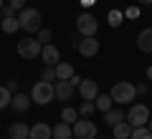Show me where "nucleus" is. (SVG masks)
Masks as SVG:
<instances>
[{"label": "nucleus", "mask_w": 152, "mask_h": 139, "mask_svg": "<svg viewBox=\"0 0 152 139\" xmlns=\"http://www.w3.org/2000/svg\"><path fill=\"white\" fill-rule=\"evenodd\" d=\"M8 134H10V139H28V134H31V127H26L23 122H15L10 129H8Z\"/></svg>", "instance_id": "f3484780"}, {"label": "nucleus", "mask_w": 152, "mask_h": 139, "mask_svg": "<svg viewBox=\"0 0 152 139\" xmlns=\"http://www.w3.org/2000/svg\"><path fill=\"white\" fill-rule=\"evenodd\" d=\"M41 48H43V43L38 41V38H23V41H18V56L26 61H36L41 58Z\"/></svg>", "instance_id": "20e7f679"}, {"label": "nucleus", "mask_w": 152, "mask_h": 139, "mask_svg": "<svg viewBox=\"0 0 152 139\" xmlns=\"http://www.w3.org/2000/svg\"><path fill=\"white\" fill-rule=\"evenodd\" d=\"M74 134H71V124H66V122H58L53 127V139H71Z\"/></svg>", "instance_id": "6ab92c4d"}, {"label": "nucleus", "mask_w": 152, "mask_h": 139, "mask_svg": "<svg viewBox=\"0 0 152 139\" xmlns=\"http://www.w3.org/2000/svg\"><path fill=\"white\" fill-rule=\"evenodd\" d=\"M0 28H3V33H8V36H13L15 31H20V20H18L15 15H8V18H3V23H0Z\"/></svg>", "instance_id": "a211bd4d"}, {"label": "nucleus", "mask_w": 152, "mask_h": 139, "mask_svg": "<svg viewBox=\"0 0 152 139\" xmlns=\"http://www.w3.org/2000/svg\"><path fill=\"white\" fill-rule=\"evenodd\" d=\"M147 127H150V132H152V116H150V122H147Z\"/></svg>", "instance_id": "4c0bfd02"}, {"label": "nucleus", "mask_w": 152, "mask_h": 139, "mask_svg": "<svg viewBox=\"0 0 152 139\" xmlns=\"http://www.w3.org/2000/svg\"><path fill=\"white\" fill-rule=\"evenodd\" d=\"M31 99L33 104H41V106H46V104H51L56 99V89L51 81H36L31 89Z\"/></svg>", "instance_id": "7ed1b4c3"}, {"label": "nucleus", "mask_w": 152, "mask_h": 139, "mask_svg": "<svg viewBox=\"0 0 152 139\" xmlns=\"http://www.w3.org/2000/svg\"><path fill=\"white\" fill-rule=\"evenodd\" d=\"M96 31H99L96 15H91V13H81V15L76 18V33H79V36H96Z\"/></svg>", "instance_id": "423d86ee"}, {"label": "nucleus", "mask_w": 152, "mask_h": 139, "mask_svg": "<svg viewBox=\"0 0 152 139\" xmlns=\"http://www.w3.org/2000/svg\"><path fill=\"white\" fill-rule=\"evenodd\" d=\"M53 89H56V99H58V101H69V99L74 96V86H71L69 81H61V79H56Z\"/></svg>", "instance_id": "ddd939ff"}, {"label": "nucleus", "mask_w": 152, "mask_h": 139, "mask_svg": "<svg viewBox=\"0 0 152 139\" xmlns=\"http://www.w3.org/2000/svg\"><path fill=\"white\" fill-rule=\"evenodd\" d=\"M8 89H10V91H18V81H8Z\"/></svg>", "instance_id": "473e14b6"}, {"label": "nucleus", "mask_w": 152, "mask_h": 139, "mask_svg": "<svg viewBox=\"0 0 152 139\" xmlns=\"http://www.w3.org/2000/svg\"><path fill=\"white\" fill-rule=\"evenodd\" d=\"M94 109H96V106H94V101H84L81 106H79V116H91Z\"/></svg>", "instance_id": "bb28decb"}, {"label": "nucleus", "mask_w": 152, "mask_h": 139, "mask_svg": "<svg viewBox=\"0 0 152 139\" xmlns=\"http://www.w3.org/2000/svg\"><path fill=\"white\" fill-rule=\"evenodd\" d=\"M129 139H152V132H150V127H132V134H129Z\"/></svg>", "instance_id": "4be33fe9"}, {"label": "nucleus", "mask_w": 152, "mask_h": 139, "mask_svg": "<svg viewBox=\"0 0 152 139\" xmlns=\"http://www.w3.org/2000/svg\"><path fill=\"white\" fill-rule=\"evenodd\" d=\"M137 94H147V84H140V86H137Z\"/></svg>", "instance_id": "72a5a7b5"}, {"label": "nucleus", "mask_w": 152, "mask_h": 139, "mask_svg": "<svg viewBox=\"0 0 152 139\" xmlns=\"http://www.w3.org/2000/svg\"><path fill=\"white\" fill-rule=\"evenodd\" d=\"M122 18H124V15H122L119 10H109V25H112V28H119L122 25Z\"/></svg>", "instance_id": "393cba45"}, {"label": "nucleus", "mask_w": 152, "mask_h": 139, "mask_svg": "<svg viewBox=\"0 0 152 139\" xmlns=\"http://www.w3.org/2000/svg\"><path fill=\"white\" fill-rule=\"evenodd\" d=\"M36 38H38V41H41V43L46 46V43H51V38H53V36H51V31H48V28H41V31L36 33Z\"/></svg>", "instance_id": "cd10ccee"}, {"label": "nucleus", "mask_w": 152, "mask_h": 139, "mask_svg": "<svg viewBox=\"0 0 152 139\" xmlns=\"http://www.w3.org/2000/svg\"><path fill=\"white\" fill-rule=\"evenodd\" d=\"M41 58H43L46 66H56V63L61 61V51L56 48L53 43H46L43 48H41Z\"/></svg>", "instance_id": "9b49d317"}, {"label": "nucleus", "mask_w": 152, "mask_h": 139, "mask_svg": "<svg viewBox=\"0 0 152 139\" xmlns=\"http://www.w3.org/2000/svg\"><path fill=\"white\" fill-rule=\"evenodd\" d=\"M124 119L132 127H145V124L150 122V109H147L145 104H137V106H132L129 111L124 114Z\"/></svg>", "instance_id": "0eeeda50"}, {"label": "nucleus", "mask_w": 152, "mask_h": 139, "mask_svg": "<svg viewBox=\"0 0 152 139\" xmlns=\"http://www.w3.org/2000/svg\"><path fill=\"white\" fill-rule=\"evenodd\" d=\"M94 106L104 114V111H109V109L114 106V101H112V96H109V94H99V96L94 99Z\"/></svg>", "instance_id": "aec40b11"}, {"label": "nucleus", "mask_w": 152, "mask_h": 139, "mask_svg": "<svg viewBox=\"0 0 152 139\" xmlns=\"http://www.w3.org/2000/svg\"><path fill=\"white\" fill-rule=\"evenodd\" d=\"M137 5H152V0H137Z\"/></svg>", "instance_id": "c9c22d12"}, {"label": "nucleus", "mask_w": 152, "mask_h": 139, "mask_svg": "<svg viewBox=\"0 0 152 139\" xmlns=\"http://www.w3.org/2000/svg\"><path fill=\"white\" fill-rule=\"evenodd\" d=\"M71 134H74L76 139H96V124L89 122V116L76 119V122L71 124Z\"/></svg>", "instance_id": "39448f33"}, {"label": "nucleus", "mask_w": 152, "mask_h": 139, "mask_svg": "<svg viewBox=\"0 0 152 139\" xmlns=\"http://www.w3.org/2000/svg\"><path fill=\"white\" fill-rule=\"evenodd\" d=\"M53 68H56V79H61V81H69L71 76H74V66H71L69 61H58Z\"/></svg>", "instance_id": "2eb2a0df"}, {"label": "nucleus", "mask_w": 152, "mask_h": 139, "mask_svg": "<svg viewBox=\"0 0 152 139\" xmlns=\"http://www.w3.org/2000/svg\"><path fill=\"white\" fill-rule=\"evenodd\" d=\"M31 104H33L31 94H23V91H18L15 96H13V101H10V109H13V111H18V114H26L28 109H31Z\"/></svg>", "instance_id": "9d476101"}, {"label": "nucleus", "mask_w": 152, "mask_h": 139, "mask_svg": "<svg viewBox=\"0 0 152 139\" xmlns=\"http://www.w3.org/2000/svg\"><path fill=\"white\" fill-rule=\"evenodd\" d=\"M94 3H96V0H81V5H84V8H91Z\"/></svg>", "instance_id": "f704fd0d"}, {"label": "nucleus", "mask_w": 152, "mask_h": 139, "mask_svg": "<svg viewBox=\"0 0 152 139\" xmlns=\"http://www.w3.org/2000/svg\"><path fill=\"white\" fill-rule=\"evenodd\" d=\"M41 81H51V84L56 81V68L53 66H46V68L41 71Z\"/></svg>", "instance_id": "a878e982"}, {"label": "nucleus", "mask_w": 152, "mask_h": 139, "mask_svg": "<svg viewBox=\"0 0 152 139\" xmlns=\"http://www.w3.org/2000/svg\"><path fill=\"white\" fill-rule=\"evenodd\" d=\"M13 101V91L8 86H0V109H8Z\"/></svg>", "instance_id": "5701e85b"}, {"label": "nucleus", "mask_w": 152, "mask_h": 139, "mask_svg": "<svg viewBox=\"0 0 152 139\" xmlns=\"http://www.w3.org/2000/svg\"><path fill=\"white\" fill-rule=\"evenodd\" d=\"M76 119H79V111H76V109H71V106H66L64 111H61V122H66V124H74Z\"/></svg>", "instance_id": "b1692460"}, {"label": "nucleus", "mask_w": 152, "mask_h": 139, "mask_svg": "<svg viewBox=\"0 0 152 139\" xmlns=\"http://www.w3.org/2000/svg\"><path fill=\"white\" fill-rule=\"evenodd\" d=\"M112 134H114V139H129V134H132V124L127 122H119V124H114L112 127Z\"/></svg>", "instance_id": "dca6fc26"}, {"label": "nucleus", "mask_w": 152, "mask_h": 139, "mask_svg": "<svg viewBox=\"0 0 152 139\" xmlns=\"http://www.w3.org/2000/svg\"><path fill=\"white\" fill-rule=\"evenodd\" d=\"M0 13H3V18H8V15H15V10H13L10 5H3V10H0Z\"/></svg>", "instance_id": "2f4dec72"}, {"label": "nucleus", "mask_w": 152, "mask_h": 139, "mask_svg": "<svg viewBox=\"0 0 152 139\" xmlns=\"http://www.w3.org/2000/svg\"><path fill=\"white\" fill-rule=\"evenodd\" d=\"M8 5H10L13 10H18V13H20L23 8H26V0H8Z\"/></svg>", "instance_id": "c85d7f7f"}, {"label": "nucleus", "mask_w": 152, "mask_h": 139, "mask_svg": "<svg viewBox=\"0 0 152 139\" xmlns=\"http://www.w3.org/2000/svg\"><path fill=\"white\" fill-rule=\"evenodd\" d=\"M104 122L109 124V127H114V124H119V122H124V114L119 111V109H109V111H104Z\"/></svg>", "instance_id": "412c9836"}, {"label": "nucleus", "mask_w": 152, "mask_h": 139, "mask_svg": "<svg viewBox=\"0 0 152 139\" xmlns=\"http://www.w3.org/2000/svg\"><path fill=\"white\" fill-rule=\"evenodd\" d=\"M127 18H140V5H132V8H127V13H124Z\"/></svg>", "instance_id": "c756f323"}, {"label": "nucleus", "mask_w": 152, "mask_h": 139, "mask_svg": "<svg viewBox=\"0 0 152 139\" xmlns=\"http://www.w3.org/2000/svg\"><path fill=\"white\" fill-rule=\"evenodd\" d=\"M76 51L84 56V58H94L99 53V41L96 36H81V41L76 43Z\"/></svg>", "instance_id": "6e6552de"}, {"label": "nucleus", "mask_w": 152, "mask_h": 139, "mask_svg": "<svg viewBox=\"0 0 152 139\" xmlns=\"http://www.w3.org/2000/svg\"><path fill=\"white\" fill-rule=\"evenodd\" d=\"M18 20H20V31L31 33V36H36V33L43 28V15H41V10H36V8H28V5L20 10Z\"/></svg>", "instance_id": "f257e3e1"}, {"label": "nucleus", "mask_w": 152, "mask_h": 139, "mask_svg": "<svg viewBox=\"0 0 152 139\" xmlns=\"http://www.w3.org/2000/svg\"><path fill=\"white\" fill-rule=\"evenodd\" d=\"M69 84L74 86V89H79V84H81V76H76V74H74V76L69 79Z\"/></svg>", "instance_id": "7c9ffc66"}, {"label": "nucleus", "mask_w": 152, "mask_h": 139, "mask_svg": "<svg viewBox=\"0 0 152 139\" xmlns=\"http://www.w3.org/2000/svg\"><path fill=\"white\" fill-rule=\"evenodd\" d=\"M28 139H53V127H48L46 122H38L31 127V134Z\"/></svg>", "instance_id": "f8f14e48"}, {"label": "nucleus", "mask_w": 152, "mask_h": 139, "mask_svg": "<svg viewBox=\"0 0 152 139\" xmlns=\"http://www.w3.org/2000/svg\"><path fill=\"white\" fill-rule=\"evenodd\" d=\"M0 10H3V0H0Z\"/></svg>", "instance_id": "58836bf2"}, {"label": "nucleus", "mask_w": 152, "mask_h": 139, "mask_svg": "<svg viewBox=\"0 0 152 139\" xmlns=\"http://www.w3.org/2000/svg\"><path fill=\"white\" fill-rule=\"evenodd\" d=\"M96 139H104V137H96Z\"/></svg>", "instance_id": "ea45409f"}, {"label": "nucleus", "mask_w": 152, "mask_h": 139, "mask_svg": "<svg viewBox=\"0 0 152 139\" xmlns=\"http://www.w3.org/2000/svg\"><path fill=\"white\" fill-rule=\"evenodd\" d=\"M109 96H112L114 104H129L137 96V86L132 81H117L112 86V91H109Z\"/></svg>", "instance_id": "f03ea898"}, {"label": "nucleus", "mask_w": 152, "mask_h": 139, "mask_svg": "<svg viewBox=\"0 0 152 139\" xmlns=\"http://www.w3.org/2000/svg\"><path fill=\"white\" fill-rule=\"evenodd\" d=\"M79 94H81L84 101H94V99L99 96V84L94 79H81V84H79Z\"/></svg>", "instance_id": "1a4fd4ad"}, {"label": "nucleus", "mask_w": 152, "mask_h": 139, "mask_svg": "<svg viewBox=\"0 0 152 139\" xmlns=\"http://www.w3.org/2000/svg\"><path fill=\"white\" fill-rule=\"evenodd\" d=\"M137 48L145 51V53H152V28H145L137 36Z\"/></svg>", "instance_id": "4468645a"}, {"label": "nucleus", "mask_w": 152, "mask_h": 139, "mask_svg": "<svg viewBox=\"0 0 152 139\" xmlns=\"http://www.w3.org/2000/svg\"><path fill=\"white\" fill-rule=\"evenodd\" d=\"M147 81H152V66H147Z\"/></svg>", "instance_id": "e433bc0d"}]
</instances>
